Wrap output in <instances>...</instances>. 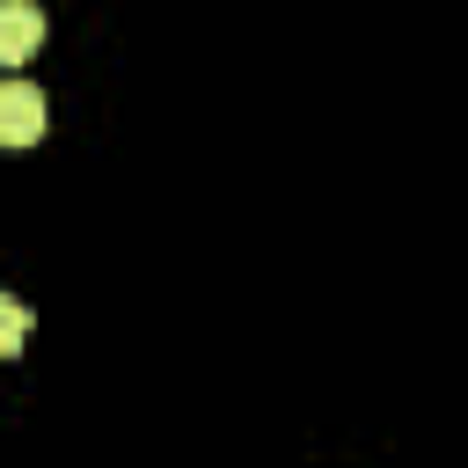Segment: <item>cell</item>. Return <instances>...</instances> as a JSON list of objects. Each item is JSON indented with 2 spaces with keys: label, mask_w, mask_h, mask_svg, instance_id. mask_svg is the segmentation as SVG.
Wrapping results in <instances>:
<instances>
[{
  "label": "cell",
  "mask_w": 468,
  "mask_h": 468,
  "mask_svg": "<svg viewBox=\"0 0 468 468\" xmlns=\"http://www.w3.org/2000/svg\"><path fill=\"white\" fill-rule=\"evenodd\" d=\"M0 139L7 146H37L44 139V95L29 80H7L0 88Z\"/></svg>",
  "instance_id": "6da1fadb"
},
{
  "label": "cell",
  "mask_w": 468,
  "mask_h": 468,
  "mask_svg": "<svg viewBox=\"0 0 468 468\" xmlns=\"http://www.w3.org/2000/svg\"><path fill=\"white\" fill-rule=\"evenodd\" d=\"M37 44H44V15H37L29 0H0V58L22 66Z\"/></svg>",
  "instance_id": "7a4b0ae2"
},
{
  "label": "cell",
  "mask_w": 468,
  "mask_h": 468,
  "mask_svg": "<svg viewBox=\"0 0 468 468\" xmlns=\"http://www.w3.org/2000/svg\"><path fill=\"white\" fill-rule=\"evenodd\" d=\"M22 329H29V307L7 292V300H0V351H7V358L22 351Z\"/></svg>",
  "instance_id": "3957f363"
}]
</instances>
